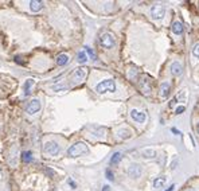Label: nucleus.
Listing matches in <instances>:
<instances>
[{
	"instance_id": "f3484780",
	"label": "nucleus",
	"mask_w": 199,
	"mask_h": 191,
	"mask_svg": "<svg viewBox=\"0 0 199 191\" xmlns=\"http://www.w3.org/2000/svg\"><path fill=\"white\" fill-rule=\"evenodd\" d=\"M164 183H166V176H159V178L153 180V187L155 189H160V187L164 186Z\"/></svg>"
},
{
	"instance_id": "6e6552de",
	"label": "nucleus",
	"mask_w": 199,
	"mask_h": 191,
	"mask_svg": "<svg viewBox=\"0 0 199 191\" xmlns=\"http://www.w3.org/2000/svg\"><path fill=\"white\" fill-rule=\"evenodd\" d=\"M141 172H143V170H141V167L137 164V163L131 164L129 168H128V175H129L131 178H140Z\"/></svg>"
},
{
	"instance_id": "4be33fe9",
	"label": "nucleus",
	"mask_w": 199,
	"mask_h": 191,
	"mask_svg": "<svg viewBox=\"0 0 199 191\" xmlns=\"http://www.w3.org/2000/svg\"><path fill=\"white\" fill-rule=\"evenodd\" d=\"M85 51H86L87 54H89L92 59H96V54H94V51H93L92 49H90V47H85Z\"/></svg>"
},
{
	"instance_id": "423d86ee",
	"label": "nucleus",
	"mask_w": 199,
	"mask_h": 191,
	"mask_svg": "<svg viewBox=\"0 0 199 191\" xmlns=\"http://www.w3.org/2000/svg\"><path fill=\"white\" fill-rule=\"evenodd\" d=\"M86 74H87V70L85 69V67H78V69H77L73 73V81H74V84L82 82V81L86 78Z\"/></svg>"
},
{
	"instance_id": "412c9836",
	"label": "nucleus",
	"mask_w": 199,
	"mask_h": 191,
	"mask_svg": "<svg viewBox=\"0 0 199 191\" xmlns=\"http://www.w3.org/2000/svg\"><path fill=\"white\" fill-rule=\"evenodd\" d=\"M78 62L79 63H85L86 61H87V55H86V51H79L78 53Z\"/></svg>"
},
{
	"instance_id": "6ab92c4d",
	"label": "nucleus",
	"mask_w": 199,
	"mask_h": 191,
	"mask_svg": "<svg viewBox=\"0 0 199 191\" xmlns=\"http://www.w3.org/2000/svg\"><path fill=\"white\" fill-rule=\"evenodd\" d=\"M121 156H123V155H121L120 152H114V153H113V156L110 158V164H112V166L117 164V163H119L120 160H121Z\"/></svg>"
},
{
	"instance_id": "cd10ccee",
	"label": "nucleus",
	"mask_w": 199,
	"mask_h": 191,
	"mask_svg": "<svg viewBox=\"0 0 199 191\" xmlns=\"http://www.w3.org/2000/svg\"><path fill=\"white\" fill-rule=\"evenodd\" d=\"M184 191H197V190L193 189V187H187V189H184Z\"/></svg>"
},
{
	"instance_id": "ddd939ff",
	"label": "nucleus",
	"mask_w": 199,
	"mask_h": 191,
	"mask_svg": "<svg viewBox=\"0 0 199 191\" xmlns=\"http://www.w3.org/2000/svg\"><path fill=\"white\" fill-rule=\"evenodd\" d=\"M170 90H171V85L168 82H163L160 86V97L166 98L168 94H170Z\"/></svg>"
},
{
	"instance_id": "2eb2a0df",
	"label": "nucleus",
	"mask_w": 199,
	"mask_h": 191,
	"mask_svg": "<svg viewBox=\"0 0 199 191\" xmlns=\"http://www.w3.org/2000/svg\"><path fill=\"white\" fill-rule=\"evenodd\" d=\"M42 7H43V3L40 2V0H32V2L30 3V8H31L32 12L40 11V9H42Z\"/></svg>"
},
{
	"instance_id": "1a4fd4ad",
	"label": "nucleus",
	"mask_w": 199,
	"mask_h": 191,
	"mask_svg": "<svg viewBox=\"0 0 199 191\" xmlns=\"http://www.w3.org/2000/svg\"><path fill=\"white\" fill-rule=\"evenodd\" d=\"M131 117H132L136 122L143 124V122L146 121V118H147V114L144 113V112L139 110V109H132V110H131Z\"/></svg>"
},
{
	"instance_id": "dca6fc26",
	"label": "nucleus",
	"mask_w": 199,
	"mask_h": 191,
	"mask_svg": "<svg viewBox=\"0 0 199 191\" xmlns=\"http://www.w3.org/2000/svg\"><path fill=\"white\" fill-rule=\"evenodd\" d=\"M67 62H69V55H67V54H59V55L57 57V63H58L59 66H65Z\"/></svg>"
},
{
	"instance_id": "a878e982",
	"label": "nucleus",
	"mask_w": 199,
	"mask_h": 191,
	"mask_svg": "<svg viewBox=\"0 0 199 191\" xmlns=\"http://www.w3.org/2000/svg\"><path fill=\"white\" fill-rule=\"evenodd\" d=\"M171 131L174 132V135H180V131H178L176 128H172V129H171Z\"/></svg>"
},
{
	"instance_id": "9d476101",
	"label": "nucleus",
	"mask_w": 199,
	"mask_h": 191,
	"mask_svg": "<svg viewBox=\"0 0 199 191\" xmlns=\"http://www.w3.org/2000/svg\"><path fill=\"white\" fill-rule=\"evenodd\" d=\"M183 73V66H182V63L180 62H172V65H171V74L175 77H178V76H180V74Z\"/></svg>"
},
{
	"instance_id": "bb28decb",
	"label": "nucleus",
	"mask_w": 199,
	"mask_h": 191,
	"mask_svg": "<svg viewBox=\"0 0 199 191\" xmlns=\"http://www.w3.org/2000/svg\"><path fill=\"white\" fill-rule=\"evenodd\" d=\"M69 185H70V186H72V187H73V189H76V183H74V182H73V180H72V179H69Z\"/></svg>"
},
{
	"instance_id": "0eeeda50",
	"label": "nucleus",
	"mask_w": 199,
	"mask_h": 191,
	"mask_svg": "<svg viewBox=\"0 0 199 191\" xmlns=\"http://www.w3.org/2000/svg\"><path fill=\"white\" fill-rule=\"evenodd\" d=\"M39 109H40V101L38 98H34V100L30 101L28 105L26 107V112L28 114H35L36 112H39Z\"/></svg>"
},
{
	"instance_id": "c756f323",
	"label": "nucleus",
	"mask_w": 199,
	"mask_h": 191,
	"mask_svg": "<svg viewBox=\"0 0 199 191\" xmlns=\"http://www.w3.org/2000/svg\"><path fill=\"white\" fill-rule=\"evenodd\" d=\"M102 191H109V186H104V190Z\"/></svg>"
},
{
	"instance_id": "9b49d317",
	"label": "nucleus",
	"mask_w": 199,
	"mask_h": 191,
	"mask_svg": "<svg viewBox=\"0 0 199 191\" xmlns=\"http://www.w3.org/2000/svg\"><path fill=\"white\" fill-rule=\"evenodd\" d=\"M171 28H172V32L175 35H183V32H184V27L179 20H175L172 23V26H171Z\"/></svg>"
},
{
	"instance_id": "f03ea898",
	"label": "nucleus",
	"mask_w": 199,
	"mask_h": 191,
	"mask_svg": "<svg viewBox=\"0 0 199 191\" xmlns=\"http://www.w3.org/2000/svg\"><path fill=\"white\" fill-rule=\"evenodd\" d=\"M114 90H116V84H114V81L110 80V78L109 80L101 81L96 86V92L100 94H104V93H106V92H114Z\"/></svg>"
},
{
	"instance_id": "a211bd4d",
	"label": "nucleus",
	"mask_w": 199,
	"mask_h": 191,
	"mask_svg": "<svg viewBox=\"0 0 199 191\" xmlns=\"http://www.w3.org/2000/svg\"><path fill=\"white\" fill-rule=\"evenodd\" d=\"M34 85V80H27L24 82V86H23V89H24V94L28 96L30 93H31V88Z\"/></svg>"
},
{
	"instance_id": "b1692460",
	"label": "nucleus",
	"mask_w": 199,
	"mask_h": 191,
	"mask_svg": "<svg viewBox=\"0 0 199 191\" xmlns=\"http://www.w3.org/2000/svg\"><path fill=\"white\" fill-rule=\"evenodd\" d=\"M184 110H186V107H183V105H180V107H178V108H176V110H175V113H176V114H182Z\"/></svg>"
},
{
	"instance_id": "5701e85b",
	"label": "nucleus",
	"mask_w": 199,
	"mask_h": 191,
	"mask_svg": "<svg viewBox=\"0 0 199 191\" xmlns=\"http://www.w3.org/2000/svg\"><path fill=\"white\" fill-rule=\"evenodd\" d=\"M193 54L197 58H199V43H197V45L194 46V49H193Z\"/></svg>"
},
{
	"instance_id": "39448f33",
	"label": "nucleus",
	"mask_w": 199,
	"mask_h": 191,
	"mask_svg": "<svg viewBox=\"0 0 199 191\" xmlns=\"http://www.w3.org/2000/svg\"><path fill=\"white\" fill-rule=\"evenodd\" d=\"M166 15V8H164L163 4H155L152 8H151V16L156 20H160L164 18Z\"/></svg>"
},
{
	"instance_id": "7ed1b4c3",
	"label": "nucleus",
	"mask_w": 199,
	"mask_h": 191,
	"mask_svg": "<svg viewBox=\"0 0 199 191\" xmlns=\"http://www.w3.org/2000/svg\"><path fill=\"white\" fill-rule=\"evenodd\" d=\"M100 43L102 47L105 49H112V47L116 45V40H114V36L110 32H105L100 36Z\"/></svg>"
},
{
	"instance_id": "f8f14e48",
	"label": "nucleus",
	"mask_w": 199,
	"mask_h": 191,
	"mask_svg": "<svg viewBox=\"0 0 199 191\" xmlns=\"http://www.w3.org/2000/svg\"><path fill=\"white\" fill-rule=\"evenodd\" d=\"M140 90L144 94H149L151 93V85H149V80L147 78H141L140 80Z\"/></svg>"
},
{
	"instance_id": "4468645a",
	"label": "nucleus",
	"mask_w": 199,
	"mask_h": 191,
	"mask_svg": "<svg viewBox=\"0 0 199 191\" xmlns=\"http://www.w3.org/2000/svg\"><path fill=\"white\" fill-rule=\"evenodd\" d=\"M143 158L144 159H153V158H156V151H155L153 148H146V149H143Z\"/></svg>"
},
{
	"instance_id": "393cba45",
	"label": "nucleus",
	"mask_w": 199,
	"mask_h": 191,
	"mask_svg": "<svg viewBox=\"0 0 199 191\" xmlns=\"http://www.w3.org/2000/svg\"><path fill=\"white\" fill-rule=\"evenodd\" d=\"M106 178L109 179V180H113L114 179V176H113V174H112V171H110V170H106Z\"/></svg>"
},
{
	"instance_id": "f257e3e1",
	"label": "nucleus",
	"mask_w": 199,
	"mask_h": 191,
	"mask_svg": "<svg viewBox=\"0 0 199 191\" xmlns=\"http://www.w3.org/2000/svg\"><path fill=\"white\" fill-rule=\"evenodd\" d=\"M87 152H89V148H87V145L85 144V143H82V141L76 143V144H73L69 149H67V155L73 156V158H76V156H81V155H85V153H87Z\"/></svg>"
},
{
	"instance_id": "aec40b11",
	"label": "nucleus",
	"mask_w": 199,
	"mask_h": 191,
	"mask_svg": "<svg viewBox=\"0 0 199 191\" xmlns=\"http://www.w3.org/2000/svg\"><path fill=\"white\" fill-rule=\"evenodd\" d=\"M22 160H23V162H26V163L32 162V153L30 152V151L23 152V153H22Z\"/></svg>"
},
{
	"instance_id": "7c9ffc66",
	"label": "nucleus",
	"mask_w": 199,
	"mask_h": 191,
	"mask_svg": "<svg viewBox=\"0 0 199 191\" xmlns=\"http://www.w3.org/2000/svg\"><path fill=\"white\" fill-rule=\"evenodd\" d=\"M197 129H198V133H199V122H198V125H197Z\"/></svg>"
},
{
	"instance_id": "20e7f679",
	"label": "nucleus",
	"mask_w": 199,
	"mask_h": 191,
	"mask_svg": "<svg viewBox=\"0 0 199 191\" xmlns=\"http://www.w3.org/2000/svg\"><path fill=\"white\" fill-rule=\"evenodd\" d=\"M43 152L46 155H50V156H55L59 153V145L57 144L55 141H47L45 145H43Z\"/></svg>"
},
{
	"instance_id": "c85d7f7f",
	"label": "nucleus",
	"mask_w": 199,
	"mask_h": 191,
	"mask_svg": "<svg viewBox=\"0 0 199 191\" xmlns=\"http://www.w3.org/2000/svg\"><path fill=\"white\" fill-rule=\"evenodd\" d=\"M174 189H175V186L172 185V186H171V187H170V189H167L166 191H174Z\"/></svg>"
}]
</instances>
